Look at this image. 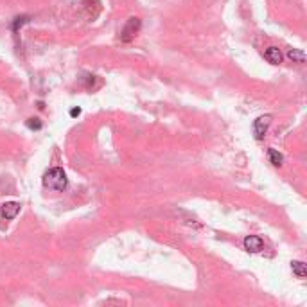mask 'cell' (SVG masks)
<instances>
[{"instance_id":"obj_1","label":"cell","mask_w":307,"mask_h":307,"mask_svg":"<svg viewBox=\"0 0 307 307\" xmlns=\"http://www.w3.org/2000/svg\"><path fill=\"white\" fill-rule=\"evenodd\" d=\"M67 184H69L67 174H65V171L63 169H60V167L49 169V171L43 174V185L47 189H50V191L61 192V191L67 189Z\"/></svg>"},{"instance_id":"obj_2","label":"cell","mask_w":307,"mask_h":307,"mask_svg":"<svg viewBox=\"0 0 307 307\" xmlns=\"http://www.w3.org/2000/svg\"><path fill=\"white\" fill-rule=\"evenodd\" d=\"M140 27H142V22H140V18H137V16H131V18L126 22V25L122 27V31H120V41H124V43H129V41L133 40L135 36L139 35Z\"/></svg>"},{"instance_id":"obj_3","label":"cell","mask_w":307,"mask_h":307,"mask_svg":"<svg viewBox=\"0 0 307 307\" xmlns=\"http://www.w3.org/2000/svg\"><path fill=\"white\" fill-rule=\"evenodd\" d=\"M269 124H271V115H263V117H259V119L253 120V135H255V139L257 140L264 139V135H266Z\"/></svg>"},{"instance_id":"obj_4","label":"cell","mask_w":307,"mask_h":307,"mask_svg":"<svg viewBox=\"0 0 307 307\" xmlns=\"http://www.w3.org/2000/svg\"><path fill=\"white\" fill-rule=\"evenodd\" d=\"M2 218L5 221H11V219L16 218V214L20 212V203H16V201H7V203L2 205Z\"/></svg>"},{"instance_id":"obj_5","label":"cell","mask_w":307,"mask_h":307,"mask_svg":"<svg viewBox=\"0 0 307 307\" xmlns=\"http://www.w3.org/2000/svg\"><path fill=\"white\" fill-rule=\"evenodd\" d=\"M244 248L248 252L257 253L264 248V241L259 235H248V237H244Z\"/></svg>"},{"instance_id":"obj_6","label":"cell","mask_w":307,"mask_h":307,"mask_svg":"<svg viewBox=\"0 0 307 307\" xmlns=\"http://www.w3.org/2000/svg\"><path fill=\"white\" fill-rule=\"evenodd\" d=\"M264 58H266L268 63H271V65L282 63V52L278 50V47H268V49L264 50Z\"/></svg>"},{"instance_id":"obj_7","label":"cell","mask_w":307,"mask_h":307,"mask_svg":"<svg viewBox=\"0 0 307 307\" xmlns=\"http://www.w3.org/2000/svg\"><path fill=\"white\" fill-rule=\"evenodd\" d=\"M291 269H293V273H295L298 278H304L307 275V266L302 263V261H293V263H291Z\"/></svg>"},{"instance_id":"obj_8","label":"cell","mask_w":307,"mask_h":307,"mask_svg":"<svg viewBox=\"0 0 307 307\" xmlns=\"http://www.w3.org/2000/svg\"><path fill=\"white\" fill-rule=\"evenodd\" d=\"M287 58L293 61V63H304L306 61V54H304V50H298V49H291L287 52Z\"/></svg>"},{"instance_id":"obj_9","label":"cell","mask_w":307,"mask_h":307,"mask_svg":"<svg viewBox=\"0 0 307 307\" xmlns=\"http://www.w3.org/2000/svg\"><path fill=\"white\" fill-rule=\"evenodd\" d=\"M268 156H269V162H271L273 165H282L284 162V156L280 153H278L277 149H268Z\"/></svg>"},{"instance_id":"obj_10","label":"cell","mask_w":307,"mask_h":307,"mask_svg":"<svg viewBox=\"0 0 307 307\" xmlns=\"http://www.w3.org/2000/svg\"><path fill=\"white\" fill-rule=\"evenodd\" d=\"M27 128L29 129H41V120L40 119H29L27 120Z\"/></svg>"},{"instance_id":"obj_11","label":"cell","mask_w":307,"mask_h":307,"mask_svg":"<svg viewBox=\"0 0 307 307\" xmlns=\"http://www.w3.org/2000/svg\"><path fill=\"white\" fill-rule=\"evenodd\" d=\"M27 20H29V16H18V18L15 20V25H13V31L16 33V31H18V27H20V25H24Z\"/></svg>"},{"instance_id":"obj_12","label":"cell","mask_w":307,"mask_h":307,"mask_svg":"<svg viewBox=\"0 0 307 307\" xmlns=\"http://www.w3.org/2000/svg\"><path fill=\"white\" fill-rule=\"evenodd\" d=\"M70 115H72V117H77V115H81V108H72V110H70Z\"/></svg>"}]
</instances>
